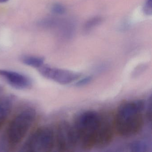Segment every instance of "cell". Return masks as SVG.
<instances>
[{"label": "cell", "mask_w": 152, "mask_h": 152, "mask_svg": "<svg viewBox=\"0 0 152 152\" xmlns=\"http://www.w3.org/2000/svg\"><path fill=\"white\" fill-rule=\"evenodd\" d=\"M79 144L85 150L95 146L109 145L113 137V129L101 115L94 111H87L79 115L74 124Z\"/></svg>", "instance_id": "6da1fadb"}, {"label": "cell", "mask_w": 152, "mask_h": 152, "mask_svg": "<svg viewBox=\"0 0 152 152\" xmlns=\"http://www.w3.org/2000/svg\"><path fill=\"white\" fill-rule=\"evenodd\" d=\"M145 106V102L141 99L121 105L115 119L114 129L116 133L124 137L138 133L144 125L142 112Z\"/></svg>", "instance_id": "7a4b0ae2"}, {"label": "cell", "mask_w": 152, "mask_h": 152, "mask_svg": "<svg viewBox=\"0 0 152 152\" xmlns=\"http://www.w3.org/2000/svg\"><path fill=\"white\" fill-rule=\"evenodd\" d=\"M36 117V112L27 108L18 113L10 122L7 130V140L10 145L20 144L29 132Z\"/></svg>", "instance_id": "3957f363"}, {"label": "cell", "mask_w": 152, "mask_h": 152, "mask_svg": "<svg viewBox=\"0 0 152 152\" xmlns=\"http://www.w3.org/2000/svg\"><path fill=\"white\" fill-rule=\"evenodd\" d=\"M56 145L55 133L48 126L37 129L31 135L22 151L31 152H48L52 151Z\"/></svg>", "instance_id": "277c9868"}, {"label": "cell", "mask_w": 152, "mask_h": 152, "mask_svg": "<svg viewBox=\"0 0 152 152\" xmlns=\"http://www.w3.org/2000/svg\"><path fill=\"white\" fill-rule=\"evenodd\" d=\"M56 145L58 151L72 150L79 144L78 137L73 125L67 122L60 123L55 133Z\"/></svg>", "instance_id": "5b68a950"}, {"label": "cell", "mask_w": 152, "mask_h": 152, "mask_svg": "<svg viewBox=\"0 0 152 152\" xmlns=\"http://www.w3.org/2000/svg\"><path fill=\"white\" fill-rule=\"evenodd\" d=\"M38 69L43 77L63 85L70 84L77 81L81 76L80 73L51 67L44 64Z\"/></svg>", "instance_id": "8992f818"}, {"label": "cell", "mask_w": 152, "mask_h": 152, "mask_svg": "<svg viewBox=\"0 0 152 152\" xmlns=\"http://www.w3.org/2000/svg\"><path fill=\"white\" fill-rule=\"evenodd\" d=\"M0 76L10 85L18 89H26L32 84L31 80L29 77L15 71L0 69Z\"/></svg>", "instance_id": "52a82bcc"}, {"label": "cell", "mask_w": 152, "mask_h": 152, "mask_svg": "<svg viewBox=\"0 0 152 152\" xmlns=\"http://www.w3.org/2000/svg\"><path fill=\"white\" fill-rule=\"evenodd\" d=\"M14 97L9 96L0 99V130L7 121L13 107Z\"/></svg>", "instance_id": "ba28073f"}, {"label": "cell", "mask_w": 152, "mask_h": 152, "mask_svg": "<svg viewBox=\"0 0 152 152\" xmlns=\"http://www.w3.org/2000/svg\"><path fill=\"white\" fill-rule=\"evenodd\" d=\"M22 61L26 65L38 69L44 64V59L40 57L28 56L23 57Z\"/></svg>", "instance_id": "9c48e42d"}, {"label": "cell", "mask_w": 152, "mask_h": 152, "mask_svg": "<svg viewBox=\"0 0 152 152\" xmlns=\"http://www.w3.org/2000/svg\"><path fill=\"white\" fill-rule=\"evenodd\" d=\"M129 149L132 152H146L148 151V147L143 141H135L131 143Z\"/></svg>", "instance_id": "30bf717a"}, {"label": "cell", "mask_w": 152, "mask_h": 152, "mask_svg": "<svg viewBox=\"0 0 152 152\" xmlns=\"http://www.w3.org/2000/svg\"><path fill=\"white\" fill-rule=\"evenodd\" d=\"M65 11V8L64 6L59 3H56L52 6V11L54 14L63 15L64 14Z\"/></svg>", "instance_id": "8fae6325"}, {"label": "cell", "mask_w": 152, "mask_h": 152, "mask_svg": "<svg viewBox=\"0 0 152 152\" xmlns=\"http://www.w3.org/2000/svg\"><path fill=\"white\" fill-rule=\"evenodd\" d=\"M93 77L91 76H88L78 80L75 83L76 87H82L89 84L92 81Z\"/></svg>", "instance_id": "7c38bea8"}, {"label": "cell", "mask_w": 152, "mask_h": 152, "mask_svg": "<svg viewBox=\"0 0 152 152\" xmlns=\"http://www.w3.org/2000/svg\"><path fill=\"white\" fill-rule=\"evenodd\" d=\"M100 21L101 20L99 18H94L91 19L86 23L85 26V30L88 31L89 30H91V28L98 24L99 23H100Z\"/></svg>", "instance_id": "4fadbf2b"}, {"label": "cell", "mask_w": 152, "mask_h": 152, "mask_svg": "<svg viewBox=\"0 0 152 152\" xmlns=\"http://www.w3.org/2000/svg\"><path fill=\"white\" fill-rule=\"evenodd\" d=\"M143 11L145 15H151L152 14V0H147L143 8Z\"/></svg>", "instance_id": "5bb4252c"}, {"label": "cell", "mask_w": 152, "mask_h": 152, "mask_svg": "<svg viewBox=\"0 0 152 152\" xmlns=\"http://www.w3.org/2000/svg\"><path fill=\"white\" fill-rule=\"evenodd\" d=\"M150 102L148 104V106L147 110V116L148 118L149 121H151V114H152V99H151V97L150 98Z\"/></svg>", "instance_id": "9a60e30c"}, {"label": "cell", "mask_w": 152, "mask_h": 152, "mask_svg": "<svg viewBox=\"0 0 152 152\" xmlns=\"http://www.w3.org/2000/svg\"><path fill=\"white\" fill-rule=\"evenodd\" d=\"M9 0H0V3H4L8 1Z\"/></svg>", "instance_id": "2e32d148"}, {"label": "cell", "mask_w": 152, "mask_h": 152, "mask_svg": "<svg viewBox=\"0 0 152 152\" xmlns=\"http://www.w3.org/2000/svg\"><path fill=\"white\" fill-rule=\"evenodd\" d=\"M1 88L0 87V93H1Z\"/></svg>", "instance_id": "e0dca14e"}, {"label": "cell", "mask_w": 152, "mask_h": 152, "mask_svg": "<svg viewBox=\"0 0 152 152\" xmlns=\"http://www.w3.org/2000/svg\"><path fill=\"white\" fill-rule=\"evenodd\" d=\"M0 151H2V150H1V148H0Z\"/></svg>", "instance_id": "ac0fdd59"}]
</instances>
